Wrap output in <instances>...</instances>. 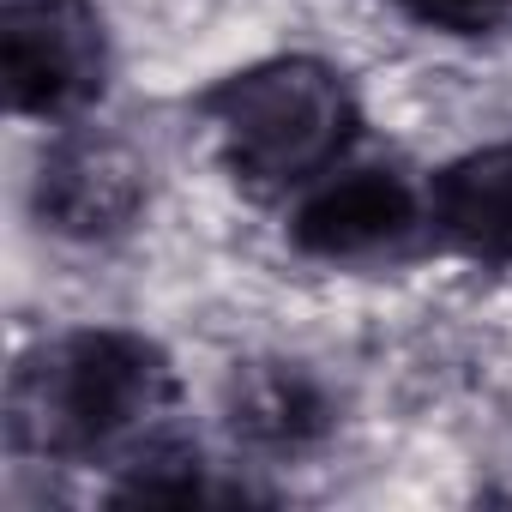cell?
Segmentation results:
<instances>
[{
  "label": "cell",
  "instance_id": "cell-4",
  "mask_svg": "<svg viewBox=\"0 0 512 512\" xmlns=\"http://www.w3.org/2000/svg\"><path fill=\"white\" fill-rule=\"evenodd\" d=\"M145 205H151V163L139 145H127L121 133H97L85 121L55 127L31 181V211L55 241L109 247L139 229Z\"/></svg>",
  "mask_w": 512,
  "mask_h": 512
},
{
  "label": "cell",
  "instance_id": "cell-8",
  "mask_svg": "<svg viewBox=\"0 0 512 512\" xmlns=\"http://www.w3.org/2000/svg\"><path fill=\"white\" fill-rule=\"evenodd\" d=\"M109 470H115L109 500H169V506H193V500H241L247 494L241 482H223L217 464L193 440H181L175 428L145 434Z\"/></svg>",
  "mask_w": 512,
  "mask_h": 512
},
{
  "label": "cell",
  "instance_id": "cell-3",
  "mask_svg": "<svg viewBox=\"0 0 512 512\" xmlns=\"http://www.w3.org/2000/svg\"><path fill=\"white\" fill-rule=\"evenodd\" d=\"M115 49L97 0H7L0 7V79L7 109L43 127H73L109 97Z\"/></svg>",
  "mask_w": 512,
  "mask_h": 512
},
{
  "label": "cell",
  "instance_id": "cell-1",
  "mask_svg": "<svg viewBox=\"0 0 512 512\" xmlns=\"http://www.w3.org/2000/svg\"><path fill=\"white\" fill-rule=\"evenodd\" d=\"M175 362L133 326H79L31 344L7 374V446L43 464H115L169 428Z\"/></svg>",
  "mask_w": 512,
  "mask_h": 512
},
{
  "label": "cell",
  "instance_id": "cell-9",
  "mask_svg": "<svg viewBox=\"0 0 512 512\" xmlns=\"http://www.w3.org/2000/svg\"><path fill=\"white\" fill-rule=\"evenodd\" d=\"M392 7L428 37H452V43H476L512 25V0H392Z\"/></svg>",
  "mask_w": 512,
  "mask_h": 512
},
{
  "label": "cell",
  "instance_id": "cell-6",
  "mask_svg": "<svg viewBox=\"0 0 512 512\" xmlns=\"http://www.w3.org/2000/svg\"><path fill=\"white\" fill-rule=\"evenodd\" d=\"M223 422L235 446L266 458H302L338 434L332 386L290 356H247L223 380Z\"/></svg>",
  "mask_w": 512,
  "mask_h": 512
},
{
  "label": "cell",
  "instance_id": "cell-5",
  "mask_svg": "<svg viewBox=\"0 0 512 512\" xmlns=\"http://www.w3.org/2000/svg\"><path fill=\"white\" fill-rule=\"evenodd\" d=\"M416 235H428V181L398 163H338L290 205V247L326 266L392 260Z\"/></svg>",
  "mask_w": 512,
  "mask_h": 512
},
{
  "label": "cell",
  "instance_id": "cell-2",
  "mask_svg": "<svg viewBox=\"0 0 512 512\" xmlns=\"http://www.w3.org/2000/svg\"><path fill=\"white\" fill-rule=\"evenodd\" d=\"M229 187L253 205H296L314 181L350 163L362 109L350 79L320 55H266L223 73L193 103Z\"/></svg>",
  "mask_w": 512,
  "mask_h": 512
},
{
  "label": "cell",
  "instance_id": "cell-7",
  "mask_svg": "<svg viewBox=\"0 0 512 512\" xmlns=\"http://www.w3.org/2000/svg\"><path fill=\"white\" fill-rule=\"evenodd\" d=\"M428 241L512 272V139L476 145L428 175Z\"/></svg>",
  "mask_w": 512,
  "mask_h": 512
}]
</instances>
